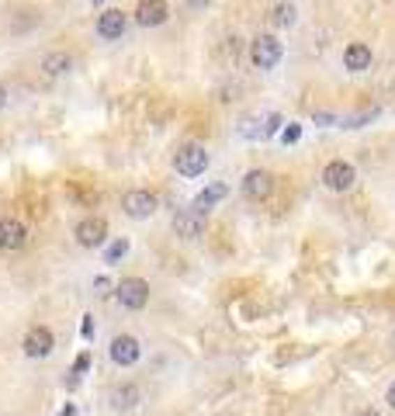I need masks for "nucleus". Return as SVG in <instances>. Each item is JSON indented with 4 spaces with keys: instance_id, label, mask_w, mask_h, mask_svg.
I'll use <instances>...</instances> for the list:
<instances>
[{
    "instance_id": "1",
    "label": "nucleus",
    "mask_w": 395,
    "mask_h": 416,
    "mask_svg": "<svg viewBox=\"0 0 395 416\" xmlns=\"http://www.w3.org/2000/svg\"><path fill=\"white\" fill-rule=\"evenodd\" d=\"M114 299L121 302V309L139 312L149 306V281L146 278H121L114 285Z\"/></svg>"
},
{
    "instance_id": "2",
    "label": "nucleus",
    "mask_w": 395,
    "mask_h": 416,
    "mask_svg": "<svg viewBox=\"0 0 395 416\" xmlns=\"http://www.w3.org/2000/svg\"><path fill=\"white\" fill-rule=\"evenodd\" d=\"M174 170L181 177H201L208 170V153L201 142H184L177 153H174Z\"/></svg>"
},
{
    "instance_id": "3",
    "label": "nucleus",
    "mask_w": 395,
    "mask_h": 416,
    "mask_svg": "<svg viewBox=\"0 0 395 416\" xmlns=\"http://www.w3.org/2000/svg\"><path fill=\"white\" fill-rule=\"evenodd\" d=\"M354 184H357V170H354V163H347V160H329V163L322 167V188L343 195V191H350Z\"/></svg>"
},
{
    "instance_id": "4",
    "label": "nucleus",
    "mask_w": 395,
    "mask_h": 416,
    "mask_svg": "<svg viewBox=\"0 0 395 416\" xmlns=\"http://www.w3.org/2000/svg\"><path fill=\"white\" fill-rule=\"evenodd\" d=\"M250 63L257 70H274L281 63V42L274 35H257L250 42Z\"/></svg>"
},
{
    "instance_id": "5",
    "label": "nucleus",
    "mask_w": 395,
    "mask_h": 416,
    "mask_svg": "<svg viewBox=\"0 0 395 416\" xmlns=\"http://www.w3.org/2000/svg\"><path fill=\"white\" fill-rule=\"evenodd\" d=\"M174 232L181 236V239H201L204 236V225H208V215L201 211V208L188 205L181 208V211H174Z\"/></svg>"
},
{
    "instance_id": "6",
    "label": "nucleus",
    "mask_w": 395,
    "mask_h": 416,
    "mask_svg": "<svg viewBox=\"0 0 395 416\" xmlns=\"http://www.w3.org/2000/svg\"><path fill=\"white\" fill-rule=\"evenodd\" d=\"M21 347H24V357L42 361V357H49V354L56 350V333H52L49 326H31V329L24 333Z\"/></svg>"
},
{
    "instance_id": "7",
    "label": "nucleus",
    "mask_w": 395,
    "mask_h": 416,
    "mask_svg": "<svg viewBox=\"0 0 395 416\" xmlns=\"http://www.w3.org/2000/svg\"><path fill=\"white\" fill-rule=\"evenodd\" d=\"M73 236H77V243H80L84 250H100V246L107 243V222L98 218V215H87V218L77 222Z\"/></svg>"
},
{
    "instance_id": "8",
    "label": "nucleus",
    "mask_w": 395,
    "mask_h": 416,
    "mask_svg": "<svg viewBox=\"0 0 395 416\" xmlns=\"http://www.w3.org/2000/svg\"><path fill=\"white\" fill-rule=\"evenodd\" d=\"M107 354H111V361H114L118 368H132V364L142 357V343H139L132 333H118V336L111 340Z\"/></svg>"
},
{
    "instance_id": "9",
    "label": "nucleus",
    "mask_w": 395,
    "mask_h": 416,
    "mask_svg": "<svg viewBox=\"0 0 395 416\" xmlns=\"http://www.w3.org/2000/svg\"><path fill=\"white\" fill-rule=\"evenodd\" d=\"M121 211L128 218H149L156 211V195L153 191H142V188H132L121 195Z\"/></svg>"
},
{
    "instance_id": "10",
    "label": "nucleus",
    "mask_w": 395,
    "mask_h": 416,
    "mask_svg": "<svg viewBox=\"0 0 395 416\" xmlns=\"http://www.w3.org/2000/svg\"><path fill=\"white\" fill-rule=\"evenodd\" d=\"M274 195V174L271 170H250L243 177V198L250 202H267Z\"/></svg>"
},
{
    "instance_id": "11",
    "label": "nucleus",
    "mask_w": 395,
    "mask_h": 416,
    "mask_svg": "<svg viewBox=\"0 0 395 416\" xmlns=\"http://www.w3.org/2000/svg\"><path fill=\"white\" fill-rule=\"evenodd\" d=\"M132 14H135V24L156 28V24H163V21L170 17V3H167V0H139Z\"/></svg>"
},
{
    "instance_id": "12",
    "label": "nucleus",
    "mask_w": 395,
    "mask_h": 416,
    "mask_svg": "<svg viewBox=\"0 0 395 416\" xmlns=\"http://www.w3.org/2000/svg\"><path fill=\"white\" fill-rule=\"evenodd\" d=\"M107 403H111V410H114V413H132V410H139V406H142V392H139V385L121 382V385H114V389H111Z\"/></svg>"
},
{
    "instance_id": "13",
    "label": "nucleus",
    "mask_w": 395,
    "mask_h": 416,
    "mask_svg": "<svg viewBox=\"0 0 395 416\" xmlns=\"http://www.w3.org/2000/svg\"><path fill=\"white\" fill-rule=\"evenodd\" d=\"M28 243V225L14 215L0 218V250H21Z\"/></svg>"
},
{
    "instance_id": "14",
    "label": "nucleus",
    "mask_w": 395,
    "mask_h": 416,
    "mask_svg": "<svg viewBox=\"0 0 395 416\" xmlns=\"http://www.w3.org/2000/svg\"><path fill=\"white\" fill-rule=\"evenodd\" d=\"M371 49L364 45V42H350L347 49H343V66L350 70V73H364L368 66H371Z\"/></svg>"
},
{
    "instance_id": "15",
    "label": "nucleus",
    "mask_w": 395,
    "mask_h": 416,
    "mask_svg": "<svg viewBox=\"0 0 395 416\" xmlns=\"http://www.w3.org/2000/svg\"><path fill=\"white\" fill-rule=\"evenodd\" d=\"M98 35L100 38H107V42H114V38H121L125 35V10H104L98 17Z\"/></svg>"
},
{
    "instance_id": "16",
    "label": "nucleus",
    "mask_w": 395,
    "mask_h": 416,
    "mask_svg": "<svg viewBox=\"0 0 395 416\" xmlns=\"http://www.w3.org/2000/svg\"><path fill=\"white\" fill-rule=\"evenodd\" d=\"M225 195H229V184H222V181H215V184H208V188H204V191L198 195V198H195V202H191V205H195V208H201V211L208 215V211H211V208H215V205H222V202H225Z\"/></svg>"
},
{
    "instance_id": "17",
    "label": "nucleus",
    "mask_w": 395,
    "mask_h": 416,
    "mask_svg": "<svg viewBox=\"0 0 395 416\" xmlns=\"http://www.w3.org/2000/svg\"><path fill=\"white\" fill-rule=\"evenodd\" d=\"M66 70H73L70 52H45V56H42V73H45V77H63Z\"/></svg>"
},
{
    "instance_id": "18",
    "label": "nucleus",
    "mask_w": 395,
    "mask_h": 416,
    "mask_svg": "<svg viewBox=\"0 0 395 416\" xmlns=\"http://www.w3.org/2000/svg\"><path fill=\"white\" fill-rule=\"evenodd\" d=\"M295 17H298V10H295L292 0H281V3L274 7V24H278V28H292Z\"/></svg>"
},
{
    "instance_id": "19",
    "label": "nucleus",
    "mask_w": 395,
    "mask_h": 416,
    "mask_svg": "<svg viewBox=\"0 0 395 416\" xmlns=\"http://www.w3.org/2000/svg\"><path fill=\"white\" fill-rule=\"evenodd\" d=\"M128 253V236H121V239H114L107 250H104V264H118L121 257Z\"/></svg>"
},
{
    "instance_id": "20",
    "label": "nucleus",
    "mask_w": 395,
    "mask_h": 416,
    "mask_svg": "<svg viewBox=\"0 0 395 416\" xmlns=\"http://www.w3.org/2000/svg\"><path fill=\"white\" fill-rule=\"evenodd\" d=\"M371 118H378V111H364V114H350V118H343V128H361L364 121H371Z\"/></svg>"
},
{
    "instance_id": "21",
    "label": "nucleus",
    "mask_w": 395,
    "mask_h": 416,
    "mask_svg": "<svg viewBox=\"0 0 395 416\" xmlns=\"http://www.w3.org/2000/svg\"><path fill=\"white\" fill-rule=\"evenodd\" d=\"M298 139H301V125H298V121H292V125L285 128V135H281V142H285V146H292V142H298Z\"/></svg>"
},
{
    "instance_id": "22",
    "label": "nucleus",
    "mask_w": 395,
    "mask_h": 416,
    "mask_svg": "<svg viewBox=\"0 0 395 416\" xmlns=\"http://www.w3.org/2000/svg\"><path fill=\"white\" fill-rule=\"evenodd\" d=\"M111 288H114V285H111L107 278H94V295H111Z\"/></svg>"
},
{
    "instance_id": "23",
    "label": "nucleus",
    "mask_w": 395,
    "mask_h": 416,
    "mask_svg": "<svg viewBox=\"0 0 395 416\" xmlns=\"http://www.w3.org/2000/svg\"><path fill=\"white\" fill-rule=\"evenodd\" d=\"M87 364H91V357H87V354H80V357H77V368H73V371L80 375V371H87Z\"/></svg>"
},
{
    "instance_id": "24",
    "label": "nucleus",
    "mask_w": 395,
    "mask_h": 416,
    "mask_svg": "<svg viewBox=\"0 0 395 416\" xmlns=\"http://www.w3.org/2000/svg\"><path fill=\"white\" fill-rule=\"evenodd\" d=\"M385 403H389V406H392V410H395V382H392V385H389V392H385Z\"/></svg>"
},
{
    "instance_id": "25",
    "label": "nucleus",
    "mask_w": 395,
    "mask_h": 416,
    "mask_svg": "<svg viewBox=\"0 0 395 416\" xmlns=\"http://www.w3.org/2000/svg\"><path fill=\"white\" fill-rule=\"evenodd\" d=\"M211 0H188V7H195V10H201V7H208Z\"/></svg>"
},
{
    "instance_id": "26",
    "label": "nucleus",
    "mask_w": 395,
    "mask_h": 416,
    "mask_svg": "<svg viewBox=\"0 0 395 416\" xmlns=\"http://www.w3.org/2000/svg\"><path fill=\"white\" fill-rule=\"evenodd\" d=\"M354 416H382V413H378V410H371V406H368V410H357V413H354Z\"/></svg>"
},
{
    "instance_id": "27",
    "label": "nucleus",
    "mask_w": 395,
    "mask_h": 416,
    "mask_svg": "<svg viewBox=\"0 0 395 416\" xmlns=\"http://www.w3.org/2000/svg\"><path fill=\"white\" fill-rule=\"evenodd\" d=\"M3 104H7V91L0 87V107H3Z\"/></svg>"
},
{
    "instance_id": "28",
    "label": "nucleus",
    "mask_w": 395,
    "mask_h": 416,
    "mask_svg": "<svg viewBox=\"0 0 395 416\" xmlns=\"http://www.w3.org/2000/svg\"><path fill=\"white\" fill-rule=\"evenodd\" d=\"M94 3H100V0H94Z\"/></svg>"
}]
</instances>
